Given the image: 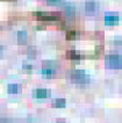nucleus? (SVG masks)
<instances>
[{
	"mask_svg": "<svg viewBox=\"0 0 122 123\" xmlns=\"http://www.w3.org/2000/svg\"><path fill=\"white\" fill-rule=\"evenodd\" d=\"M105 64L108 68L113 70H120L122 68V55L119 54H112V55L106 56Z\"/></svg>",
	"mask_w": 122,
	"mask_h": 123,
	"instance_id": "nucleus-1",
	"label": "nucleus"
},
{
	"mask_svg": "<svg viewBox=\"0 0 122 123\" xmlns=\"http://www.w3.org/2000/svg\"><path fill=\"white\" fill-rule=\"evenodd\" d=\"M70 77H71L72 82H75V84L84 85V84L90 82V75L83 70H72L70 73Z\"/></svg>",
	"mask_w": 122,
	"mask_h": 123,
	"instance_id": "nucleus-2",
	"label": "nucleus"
},
{
	"mask_svg": "<svg viewBox=\"0 0 122 123\" xmlns=\"http://www.w3.org/2000/svg\"><path fill=\"white\" fill-rule=\"evenodd\" d=\"M35 15L39 20L42 21H58L61 19V14L58 13H48V12H36Z\"/></svg>",
	"mask_w": 122,
	"mask_h": 123,
	"instance_id": "nucleus-3",
	"label": "nucleus"
},
{
	"mask_svg": "<svg viewBox=\"0 0 122 123\" xmlns=\"http://www.w3.org/2000/svg\"><path fill=\"white\" fill-rule=\"evenodd\" d=\"M120 18L115 14H106L105 15V23L107 26H114L116 23H119Z\"/></svg>",
	"mask_w": 122,
	"mask_h": 123,
	"instance_id": "nucleus-4",
	"label": "nucleus"
},
{
	"mask_svg": "<svg viewBox=\"0 0 122 123\" xmlns=\"http://www.w3.org/2000/svg\"><path fill=\"white\" fill-rule=\"evenodd\" d=\"M85 11L88 14H93L96 12V2L94 0H87L85 2Z\"/></svg>",
	"mask_w": 122,
	"mask_h": 123,
	"instance_id": "nucleus-5",
	"label": "nucleus"
},
{
	"mask_svg": "<svg viewBox=\"0 0 122 123\" xmlns=\"http://www.w3.org/2000/svg\"><path fill=\"white\" fill-rule=\"evenodd\" d=\"M50 95V92L45 88H37L34 91V96L36 99H47Z\"/></svg>",
	"mask_w": 122,
	"mask_h": 123,
	"instance_id": "nucleus-6",
	"label": "nucleus"
},
{
	"mask_svg": "<svg viewBox=\"0 0 122 123\" xmlns=\"http://www.w3.org/2000/svg\"><path fill=\"white\" fill-rule=\"evenodd\" d=\"M27 38H28V34L26 30H21L18 33V42L20 44H25L27 42Z\"/></svg>",
	"mask_w": 122,
	"mask_h": 123,
	"instance_id": "nucleus-7",
	"label": "nucleus"
},
{
	"mask_svg": "<svg viewBox=\"0 0 122 123\" xmlns=\"http://www.w3.org/2000/svg\"><path fill=\"white\" fill-rule=\"evenodd\" d=\"M66 56H68V58L70 59H72V61H79L81 58L80 54L78 52V51H76V50H70L66 52Z\"/></svg>",
	"mask_w": 122,
	"mask_h": 123,
	"instance_id": "nucleus-8",
	"label": "nucleus"
},
{
	"mask_svg": "<svg viewBox=\"0 0 122 123\" xmlns=\"http://www.w3.org/2000/svg\"><path fill=\"white\" fill-rule=\"evenodd\" d=\"M65 106H66L65 99H56L52 101V107L55 108H64Z\"/></svg>",
	"mask_w": 122,
	"mask_h": 123,
	"instance_id": "nucleus-9",
	"label": "nucleus"
},
{
	"mask_svg": "<svg viewBox=\"0 0 122 123\" xmlns=\"http://www.w3.org/2000/svg\"><path fill=\"white\" fill-rule=\"evenodd\" d=\"M64 9H65V13L68 14L69 16H72V15L75 14V11H76L75 6H73L72 4H66V5L64 6Z\"/></svg>",
	"mask_w": 122,
	"mask_h": 123,
	"instance_id": "nucleus-10",
	"label": "nucleus"
},
{
	"mask_svg": "<svg viewBox=\"0 0 122 123\" xmlns=\"http://www.w3.org/2000/svg\"><path fill=\"white\" fill-rule=\"evenodd\" d=\"M7 91L9 94H16L19 92V85L16 84H9L8 87H7Z\"/></svg>",
	"mask_w": 122,
	"mask_h": 123,
	"instance_id": "nucleus-11",
	"label": "nucleus"
},
{
	"mask_svg": "<svg viewBox=\"0 0 122 123\" xmlns=\"http://www.w3.org/2000/svg\"><path fill=\"white\" fill-rule=\"evenodd\" d=\"M76 38H77V33L75 30H70V31L66 33V40L72 41V40H76Z\"/></svg>",
	"mask_w": 122,
	"mask_h": 123,
	"instance_id": "nucleus-12",
	"label": "nucleus"
},
{
	"mask_svg": "<svg viewBox=\"0 0 122 123\" xmlns=\"http://www.w3.org/2000/svg\"><path fill=\"white\" fill-rule=\"evenodd\" d=\"M48 4H51V5H58V4H62L64 0H47Z\"/></svg>",
	"mask_w": 122,
	"mask_h": 123,
	"instance_id": "nucleus-13",
	"label": "nucleus"
},
{
	"mask_svg": "<svg viewBox=\"0 0 122 123\" xmlns=\"http://www.w3.org/2000/svg\"><path fill=\"white\" fill-rule=\"evenodd\" d=\"M114 43H115V44H122V38L121 37H117L115 41H114Z\"/></svg>",
	"mask_w": 122,
	"mask_h": 123,
	"instance_id": "nucleus-14",
	"label": "nucleus"
},
{
	"mask_svg": "<svg viewBox=\"0 0 122 123\" xmlns=\"http://www.w3.org/2000/svg\"><path fill=\"white\" fill-rule=\"evenodd\" d=\"M23 68H26V70H32V66H30V65H25Z\"/></svg>",
	"mask_w": 122,
	"mask_h": 123,
	"instance_id": "nucleus-15",
	"label": "nucleus"
},
{
	"mask_svg": "<svg viewBox=\"0 0 122 123\" xmlns=\"http://www.w3.org/2000/svg\"><path fill=\"white\" fill-rule=\"evenodd\" d=\"M58 123H65V122H58Z\"/></svg>",
	"mask_w": 122,
	"mask_h": 123,
	"instance_id": "nucleus-16",
	"label": "nucleus"
}]
</instances>
